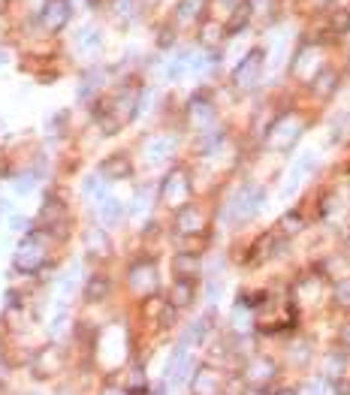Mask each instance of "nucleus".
Returning <instances> with one entry per match:
<instances>
[{
    "mask_svg": "<svg viewBox=\"0 0 350 395\" xmlns=\"http://www.w3.org/2000/svg\"><path fill=\"white\" fill-rule=\"evenodd\" d=\"M332 296H335V302L342 305V308H350V278L338 281L335 290H332Z\"/></svg>",
    "mask_w": 350,
    "mask_h": 395,
    "instance_id": "37",
    "label": "nucleus"
},
{
    "mask_svg": "<svg viewBox=\"0 0 350 395\" xmlns=\"http://www.w3.org/2000/svg\"><path fill=\"white\" fill-rule=\"evenodd\" d=\"M6 223H9V230H13V232H30V220L21 218V214H13V218H6Z\"/></svg>",
    "mask_w": 350,
    "mask_h": 395,
    "instance_id": "39",
    "label": "nucleus"
},
{
    "mask_svg": "<svg viewBox=\"0 0 350 395\" xmlns=\"http://www.w3.org/2000/svg\"><path fill=\"white\" fill-rule=\"evenodd\" d=\"M206 4H209V0H178L175 13H178V18H182V21H194L202 9H206Z\"/></svg>",
    "mask_w": 350,
    "mask_h": 395,
    "instance_id": "31",
    "label": "nucleus"
},
{
    "mask_svg": "<svg viewBox=\"0 0 350 395\" xmlns=\"http://www.w3.org/2000/svg\"><path fill=\"white\" fill-rule=\"evenodd\" d=\"M206 230V220H202V211L197 206H182L175 211V232L182 235H199Z\"/></svg>",
    "mask_w": 350,
    "mask_h": 395,
    "instance_id": "10",
    "label": "nucleus"
},
{
    "mask_svg": "<svg viewBox=\"0 0 350 395\" xmlns=\"http://www.w3.org/2000/svg\"><path fill=\"white\" fill-rule=\"evenodd\" d=\"M40 220L46 223V227H58V223H64V220H66L64 202L49 196V199H46V206H42V211H40Z\"/></svg>",
    "mask_w": 350,
    "mask_h": 395,
    "instance_id": "24",
    "label": "nucleus"
},
{
    "mask_svg": "<svg viewBox=\"0 0 350 395\" xmlns=\"http://www.w3.org/2000/svg\"><path fill=\"white\" fill-rule=\"evenodd\" d=\"M338 341H342V347H344V350H350V323H347V326H342V332H338Z\"/></svg>",
    "mask_w": 350,
    "mask_h": 395,
    "instance_id": "41",
    "label": "nucleus"
},
{
    "mask_svg": "<svg viewBox=\"0 0 350 395\" xmlns=\"http://www.w3.org/2000/svg\"><path fill=\"white\" fill-rule=\"evenodd\" d=\"M175 154V139L173 136H154L145 142V160L148 163H163Z\"/></svg>",
    "mask_w": 350,
    "mask_h": 395,
    "instance_id": "14",
    "label": "nucleus"
},
{
    "mask_svg": "<svg viewBox=\"0 0 350 395\" xmlns=\"http://www.w3.org/2000/svg\"><path fill=\"white\" fill-rule=\"evenodd\" d=\"M4 64H6V52H4V49H0V66H4Z\"/></svg>",
    "mask_w": 350,
    "mask_h": 395,
    "instance_id": "42",
    "label": "nucleus"
},
{
    "mask_svg": "<svg viewBox=\"0 0 350 395\" xmlns=\"http://www.w3.org/2000/svg\"><path fill=\"white\" fill-rule=\"evenodd\" d=\"M100 70H91V73H85L82 76V88H78V100H88L94 91H100Z\"/></svg>",
    "mask_w": 350,
    "mask_h": 395,
    "instance_id": "32",
    "label": "nucleus"
},
{
    "mask_svg": "<svg viewBox=\"0 0 350 395\" xmlns=\"http://www.w3.org/2000/svg\"><path fill=\"white\" fill-rule=\"evenodd\" d=\"M109 296V278L106 275H91L85 281V302H103Z\"/></svg>",
    "mask_w": 350,
    "mask_h": 395,
    "instance_id": "26",
    "label": "nucleus"
},
{
    "mask_svg": "<svg viewBox=\"0 0 350 395\" xmlns=\"http://www.w3.org/2000/svg\"><path fill=\"white\" fill-rule=\"evenodd\" d=\"M13 263L18 272H37V269L46 263V242H42V235L40 232H28L25 239L18 242L16 247V254H13Z\"/></svg>",
    "mask_w": 350,
    "mask_h": 395,
    "instance_id": "3",
    "label": "nucleus"
},
{
    "mask_svg": "<svg viewBox=\"0 0 350 395\" xmlns=\"http://www.w3.org/2000/svg\"><path fill=\"white\" fill-rule=\"evenodd\" d=\"M329 392V387H326V380H311L308 387L302 389V395H326Z\"/></svg>",
    "mask_w": 350,
    "mask_h": 395,
    "instance_id": "40",
    "label": "nucleus"
},
{
    "mask_svg": "<svg viewBox=\"0 0 350 395\" xmlns=\"http://www.w3.org/2000/svg\"><path fill=\"white\" fill-rule=\"evenodd\" d=\"M100 46H103V33L97 28H82V33L76 37V52L82 54H97Z\"/></svg>",
    "mask_w": 350,
    "mask_h": 395,
    "instance_id": "22",
    "label": "nucleus"
},
{
    "mask_svg": "<svg viewBox=\"0 0 350 395\" xmlns=\"http://www.w3.org/2000/svg\"><path fill=\"white\" fill-rule=\"evenodd\" d=\"M139 100H142V91L139 88H133V85H124L121 91L112 97V100H106L103 103V109H100V127H103L109 136L115 133L121 124H127L130 118H136L139 115Z\"/></svg>",
    "mask_w": 350,
    "mask_h": 395,
    "instance_id": "1",
    "label": "nucleus"
},
{
    "mask_svg": "<svg viewBox=\"0 0 350 395\" xmlns=\"http://www.w3.org/2000/svg\"><path fill=\"white\" fill-rule=\"evenodd\" d=\"M190 371H194V359H190V344L185 341H178V347L173 350V356H169V362H166V383L169 387H182V383L190 377Z\"/></svg>",
    "mask_w": 350,
    "mask_h": 395,
    "instance_id": "7",
    "label": "nucleus"
},
{
    "mask_svg": "<svg viewBox=\"0 0 350 395\" xmlns=\"http://www.w3.org/2000/svg\"><path fill=\"white\" fill-rule=\"evenodd\" d=\"M112 9H115L118 18H133L136 16V0H112Z\"/></svg>",
    "mask_w": 350,
    "mask_h": 395,
    "instance_id": "35",
    "label": "nucleus"
},
{
    "mask_svg": "<svg viewBox=\"0 0 350 395\" xmlns=\"http://www.w3.org/2000/svg\"><path fill=\"white\" fill-rule=\"evenodd\" d=\"M263 202H266V190L259 184L247 182L230 196L227 208H223V218H227V223H233V227H242V223L257 218L259 208H263Z\"/></svg>",
    "mask_w": 350,
    "mask_h": 395,
    "instance_id": "2",
    "label": "nucleus"
},
{
    "mask_svg": "<svg viewBox=\"0 0 350 395\" xmlns=\"http://www.w3.org/2000/svg\"><path fill=\"white\" fill-rule=\"evenodd\" d=\"M82 194H85V199L91 202L94 208H100V206H103V202L112 196V194H109V182H106V178L100 175V172H97V175H91V178H85Z\"/></svg>",
    "mask_w": 350,
    "mask_h": 395,
    "instance_id": "15",
    "label": "nucleus"
},
{
    "mask_svg": "<svg viewBox=\"0 0 350 395\" xmlns=\"http://www.w3.org/2000/svg\"><path fill=\"white\" fill-rule=\"evenodd\" d=\"M148 206H151V196H148V190H136V199H133V208H130V214H145L148 211Z\"/></svg>",
    "mask_w": 350,
    "mask_h": 395,
    "instance_id": "38",
    "label": "nucleus"
},
{
    "mask_svg": "<svg viewBox=\"0 0 350 395\" xmlns=\"http://www.w3.org/2000/svg\"><path fill=\"white\" fill-rule=\"evenodd\" d=\"M100 4V0H88V6H97Z\"/></svg>",
    "mask_w": 350,
    "mask_h": 395,
    "instance_id": "44",
    "label": "nucleus"
},
{
    "mask_svg": "<svg viewBox=\"0 0 350 395\" xmlns=\"http://www.w3.org/2000/svg\"><path fill=\"white\" fill-rule=\"evenodd\" d=\"M103 395H124V392H118V389H109V392H103Z\"/></svg>",
    "mask_w": 350,
    "mask_h": 395,
    "instance_id": "43",
    "label": "nucleus"
},
{
    "mask_svg": "<svg viewBox=\"0 0 350 395\" xmlns=\"http://www.w3.org/2000/svg\"><path fill=\"white\" fill-rule=\"evenodd\" d=\"M130 287L136 293H151L157 287V269H154V263L142 259V263L133 266L130 269Z\"/></svg>",
    "mask_w": 350,
    "mask_h": 395,
    "instance_id": "12",
    "label": "nucleus"
},
{
    "mask_svg": "<svg viewBox=\"0 0 350 395\" xmlns=\"http://www.w3.org/2000/svg\"><path fill=\"white\" fill-rule=\"evenodd\" d=\"M194 302V281H185V278H178L175 284H173V302L169 305H175V308H185V305Z\"/></svg>",
    "mask_w": 350,
    "mask_h": 395,
    "instance_id": "28",
    "label": "nucleus"
},
{
    "mask_svg": "<svg viewBox=\"0 0 350 395\" xmlns=\"http://www.w3.org/2000/svg\"><path fill=\"white\" fill-rule=\"evenodd\" d=\"M70 326V299H58L54 296V305H52V317H49V332L52 338H61Z\"/></svg>",
    "mask_w": 350,
    "mask_h": 395,
    "instance_id": "17",
    "label": "nucleus"
},
{
    "mask_svg": "<svg viewBox=\"0 0 350 395\" xmlns=\"http://www.w3.org/2000/svg\"><path fill=\"white\" fill-rule=\"evenodd\" d=\"M173 269H175V278L190 281V278H197V272H199V259H197V254L182 251L173 259Z\"/></svg>",
    "mask_w": 350,
    "mask_h": 395,
    "instance_id": "23",
    "label": "nucleus"
},
{
    "mask_svg": "<svg viewBox=\"0 0 350 395\" xmlns=\"http://www.w3.org/2000/svg\"><path fill=\"white\" fill-rule=\"evenodd\" d=\"M187 196H190L187 172L185 169H173V172L163 178V184H161V199L166 202V206L182 208V206H187Z\"/></svg>",
    "mask_w": 350,
    "mask_h": 395,
    "instance_id": "8",
    "label": "nucleus"
},
{
    "mask_svg": "<svg viewBox=\"0 0 350 395\" xmlns=\"http://www.w3.org/2000/svg\"><path fill=\"white\" fill-rule=\"evenodd\" d=\"M4 4H6V0H0V6H4Z\"/></svg>",
    "mask_w": 350,
    "mask_h": 395,
    "instance_id": "47",
    "label": "nucleus"
},
{
    "mask_svg": "<svg viewBox=\"0 0 350 395\" xmlns=\"http://www.w3.org/2000/svg\"><path fill=\"white\" fill-rule=\"evenodd\" d=\"M278 395H293V392H290V389H281V392H278Z\"/></svg>",
    "mask_w": 350,
    "mask_h": 395,
    "instance_id": "45",
    "label": "nucleus"
},
{
    "mask_svg": "<svg viewBox=\"0 0 350 395\" xmlns=\"http://www.w3.org/2000/svg\"><path fill=\"white\" fill-rule=\"evenodd\" d=\"M299 133H302V121L296 115H281L272 121V127L266 130V142L272 145V148L284 151L299 139Z\"/></svg>",
    "mask_w": 350,
    "mask_h": 395,
    "instance_id": "4",
    "label": "nucleus"
},
{
    "mask_svg": "<svg viewBox=\"0 0 350 395\" xmlns=\"http://www.w3.org/2000/svg\"><path fill=\"white\" fill-rule=\"evenodd\" d=\"M247 311H251V308H247V305H242V302L233 308V326H235L239 332L251 329V314H247Z\"/></svg>",
    "mask_w": 350,
    "mask_h": 395,
    "instance_id": "34",
    "label": "nucleus"
},
{
    "mask_svg": "<svg viewBox=\"0 0 350 395\" xmlns=\"http://www.w3.org/2000/svg\"><path fill=\"white\" fill-rule=\"evenodd\" d=\"M275 375V365L269 362V359H251L245 368V380L251 383V387H263V383H269Z\"/></svg>",
    "mask_w": 350,
    "mask_h": 395,
    "instance_id": "20",
    "label": "nucleus"
},
{
    "mask_svg": "<svg viewBox=\"0 0 350 395\" xmlns=\"http://www.w3.org/2000/svg\"><path fill=\"white\" fill-rule=\"evenodd\" d=\"M338 88V73L329 70V66H323V70L314 76V94L317 97H332Z\"/></svg>",
    "mask_w": 350,
    "mask_h": 395,
    "instance_id": "25",
    "label": "nucleus"
},
{
    "mask_svg": "<svg viewBox=\"0 0 350 395\" xmlns=\"http://www.w3.org/2000/svg\"><path fill=\"white\" fill-rule=\"evenodd\" d=\"M97 214H100V223H103V227H118V223L124 220V202L109 196L103 206L97 208Z\"/></svg>",
    "mask_w": 350,
    "mask_h": 395,
    "instance_id": "21",
    "label": "nucleus"
},
{
    "mask_svg": "<svg viewBox=\"0 0 350 395\" xmlns=\"http://www.w3.org/2000/svg\"><path fill=\"white\" fill-rule=\"evenodd\" d=\"M190 61H194V52H190V49L173 52V58L166 61V70H163L169 82H178V78H185L190 73Z\"/></svg>",
    "mask_w": 350,
    "mask_h": 395,
    "instance_id": "18",
    "label": "nucleus"
},
{
    "mask_svg": "<svg viewBox=\"0 0 350 395\" xmlns=\"http://www.w3.org/2000/svg\"><path fill=\"white\" fill-rule=\"evenodd\" d=\"M347 251H350V235H347Z\"/></svg>",
    "mask_w": 350,
    "mask_h": 395,
    "instance_id": "46",
    "label": "nucleus"
},
{
    "mask_svg": "<svg viewBox=\"0 0 350 395\" xmlns=\"http://www.w3.org/2000/svg\"><path fill=\"white\" fill-rule=\"evenodd\" d=\"M13 187H16V194H30V190L37 187V182H33V172H18L13 178Z\"/></svg>",
    "mask_w": 350,
    "mask_h": 395,
    "instance_id": "36",
    "label": "nucleus"
},
{
    "mask_svg": "<svg viewBox=\"0 0 350 395\" xmlns=\"http://www.w3.org/2000/svg\"><path fill=\"white\" fill-rule=\"evenodd\" d=\"M130 172H133V166H130L127 154H112V157H106V160L100 163V175H103L106 182H124Z\"/></svg>",
    "mask_w": 350,
    "mask_h": 395,
    "instance_id": "13",
    "label": "nucleus"
},
{
    "mask_svg": "<svg viewBox=\"0 0 350 395\" xmlns=\"http://www.w3.org/2000/svg\"><path fill=\"white\" fill-rule=\"evenodd\" d=\"M187 121L194 124L199 133L211 130V127H214V106L209 103V100H202V97L190 100V106H187Z\"/></svg>",
    "mask_w": 350,
    "mask_h": 395,
    "instance_id": "11",
    "label": "nucleus"
},
{
    "mask_svg": "<svg viewBox=\"0 0 350 395\" xmlns=\"http://www.w3.org/2000/svg\"><path fill=\"white\" fill-rule=\"evenodd\" d=\"M70 16H73L70 0H46L42 9H40V25L49 33H58L70 25Z\"/></svg>",
    "mask_w": 350,
    "mask_h": 395,
    "instance_id": "9",
    "label": "nucleus"
},
{
    "mask_svg": "<svg viewBox=\"0 0 350 395\" xmlns=\"http://www.w3.org/2000/svg\"><path fill=\"white\" fill-rule=\"evenodd\" d=\"M82 272V266L78 263H70L66 266V272L58 278V299H70L73 290H76V275Z\"/></svg>",
    "mask_w": 350,
    "mask_h": 395,
    "instance_id": "30",
    "label": "nucleus"
},
{
    "mask_svg": "<svg viewBox=\"0 0 350 395\" xmlns=\"http://www.w3.org/2000/svg\"><path fill=\"white\" fill-rule=\"evenodd\" d=\"M61 395H66V392H61Z\"/></svg>",
    "mask_w": 350,
    "mask_h": 395,
    "instance_id": "48",
    "label": "nucleus"
},
{
    "mask_svg": "<svg viewBox=\"0 0 350 395\" xmlns=\"http://www.w3.org/2000/svg\"><path fill=\"white\" fill-rule=\"evenodd\" d=\"M85 251L91 254V257H109V254H112V242H109L106 230L88 227V230H85Z\"/></svg>",
    "mask_w": 350,
    "mask_h": 395,
    "instance_id": "19",
    "label": "nucleus"
},
{
    "mask_svg": "<svg viewBox=\"0 0 350 395\" xmlns=\"http://www.w3.org/2000/svg\"><path fill=\"white\" fill-rule=\"evenodd\" d=\"M259 76H263V52L259 49H251L242 58V64L235 66L233 73V85L239 88V91H251V88L259 85Z\"/></svg>",
    "mask_w": 350,
    "mask_h": 395,
    "instance_id": "5",
    "label": "nucleus"
},
{
    "mask_svg": "<svg viewBox=\"0 0 350 395\" xmlns=\"http://www.w3.org/2000/svg\"><path fill=\"white\" fill-rule=\"evenodd\" d=\"M206 335H209V317H199V320H194V323H190L187 329H185L182 341L190 344V347H197V344L206 341Z\"/></svg>",
    "mask_w": 350,
    "mask_h": 395,
    "instance_id": "27",
    "label": "nucleus"
},
{
    "mask_svg": "<svg viewBox=\"0 0 350 395\" xmlns=\"http://www.w3.org/2000/svg\"><path fill=\"white\" fill-rule=\"evenodd\" d=\"M247 18H251V4H247V0H242V4L230 13V18H227V25H223V30H227V33L242 30V28L247 25Z\"/></svg>",
    "mask_w": 350,
    "mask_h": 395,
    "instance_id": "29",
    "label": "nucleus"
},
{
    "mask_svg": "<svg viewBox=\"0 0 350 395\" xmlns=\"http://www.w3.org/2000/svg\"><path fill=\"white\" fill-rule=\"evenodd\" d=\"M305 227V220H302V214L299 211H287L284 218H281V223H278V230L284 232V235H290V232H299Z\"/></svg>",
    "mask_w": 350,
    "mask_h": 395,
    "instance_id": "33",
    "label": "nucleus"
},
{
    "mask_svg": "<svg viewBox=\"0 0 350 395\" xmlns=\"http://www.w3.org/2000/svg\"><path fill=\"white\" fill-rule=\"evenodd\" d=\"M314 169H317V154L314 151H302L296 160L290 163L287 169V175H284V187H281V196H290V194H296V190L305 184V178H308Z\"/></svg>",
    "mask_w": 350,
    "mask_h": 395,
    "instance_id": "6",
    "label": "nucleus"
},
{
    "mask_svg": "<svg viewBox=\"0 0 350 395\" xmlns=\"http://www.w3.org/2000/svg\"><path fill=\"white\" fill-rule=\"evenodd\" d=\"M221 389H223V380L218 371L199 368L194 375V395H221Z\"/></svg>",
    "mask_w": 350,
    "mask_h": 395,
    "instance_id": "16",
    "label": "nucleus"
}]
</instances>
